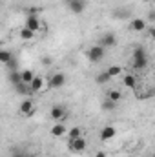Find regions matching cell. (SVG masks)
<instances>
[{
    "mask_svg": "<svg viewBox=\"0 0 155 157\" xmlns=\"http://www.w3.org/2000/svg\"><path fill=\"white\" fill-rule=\"evenodd\" d=\"M131 66L135 70H144L148 66V55H146L144 48L139 46V48L133 49V53H131Z\"/></svg>",
    "mask_w": 155,
    "mask_h": 157,
    "instance_id": "6da1fadb",
    "label": "cell"
},
{
    "mask_svg": "<svg viewBox=\"0 0 155 157\" xmlns=\"http://www.w3.org/2000/svg\"><path fill=\"white\" fill-rule=\"evenodd\" d=\"M104 55H106V48H102L100 44H95V46H91L89 49H88V60L89 62H100L102 59H104Z\"/></svg>",
    "mask_w": 155,
    "mask_h": 157,
    "instance_id": "7a4b0ae2",
    "label": "cell"
},
{
    "mask_svg": "<svg viewBox=\"0 0 155 157\" xmlns=\"http://www.w3.org/2000/svg\"><path fill=\"white\" fill-rule=\"evenodd\" d=\"M24 26L29 28V29H33L35 33H39V31H46V24H42V20H40L39 17H37V15H31V13L26 17Z\"/></svg>",
    "mask_w": 155,
    "mask_h": 157,
    "instance_id": "3957f363",
    "label": "cell"
},
{
    "mask_svg": "<svg viewBox=\"0 0 155 157\" xmlns=\"http://www.w3.org/2000/svg\"><path fill=\"white\" fill-rule=\"evenodd\" d=\"M130 29L135 31V33H142V31H148V20L142 18V17H135L130 20Z\"/></svg>",
    "mask_w": 155,
    "mask_h": 157,
    "instance_id": "277c9868",
    "label": "cell"
},
{
    "mask_svg": "<svg viewBox=\"0 0 155 157\" xmlns=\"http://www.w3.org/2000/svg\"><path fill=\"white\" fill-rule=\"evenodd\" d=\"M68 146H70V150L73 154H82L88 148V143H86L84 137H77V139H70V144Z\"/></svg>",
    "mask_w": 155,
    "mask_h": 157,
    "instance_id": "5b68a950",
    "label": "cell"
},
{
    "mask_svg": "<svg viewBox=\"0 0 155 157\" xmlns=\"http://www.w3.org/2000/svg\"><path fill=\"white\" fill-rule=\"evenodd\" d=\"M47 84H49V88L59 90V88H62V86L66 84V75L60 73V71H57V73H53L51 77L47 78Z\"/></svg>",
    "mask_w": 155,
    "mask_h": 157,
    "instance_id": "8992f818",
    "label": "cell"
},
{
    "mask_svg": "<svg viewBox=\"0 0 155 157\" xmlns=\"http://www.w3.org/2000/svg\"><path fill=\"white\" fill-rule=\"evenodd\" d=\"M49 117L53 119L55 122H62V121L66 119V108L60 106V104L51 106V110H49Z\"/></svg>",
    "mask_w": 155,
    "mask_h": 157,
    "instance_id": "52a82bcc",
    "label": "cell"
},
{
    "mask_svg": "<svg viewBox=\"0 0 155 157\" xmlns=\"http://www.w3.org/2000/svg\"><path fill=\"white\" fill-rule=\"evenodd\" d=\"M18 112H20L24 117L33 115V113H35V102H33L31 99H24V101L20 102V106H18Z\"/></svg>",
    "mask_w": 155,
    "mask_h": 157,
    "instance_id": "ba28073f",
    "label": "cell"
},
{
    "mask_svg": "<svg viewBox=\"0 0 155 157\" xmlns=\"http://www.w3.org/2000/svg\"><path fill=\"white\" fill-rule=\"evenodd\" d=\"M68 9L73 15H80L86 9V0H68Z\"/></svg>",
    "mask_w": 155,
    "mask_h": 157,
    "instance_id": "9c48e42d",
    "label": "cell"
},
{
    "mask_svg": "<svg viewBox=\"0 0 155 157\" xmlns=\"http://www.w3.org/2000/svg\"><path fill=\"white\" fill-rule=\"evenodd\" d=\"M49 133H51V137H64L68 133V128L64 126V122H55L49 128Z\"/></svg>",
    "mask_w": 155,
    "mask_h": 157,
    "instance_id": "30bf717a",
    "label": "cell"
},
{
    "mask_svg": "<svg viewBox=\"0 0 155 157\" xmlns=\"http://www.w3.org/2000/svg\"><path fill=\"white\" fill-rule=\"evenodd\" d=\"M102 48H113V46H117V35H113V33H104L102 37H100V42H99Z\"/></svg>",
    "mask_w": 155,
    "mask_h": 157,
    "instance_id": "8fae6325",
    "label": "cell"
},
{
    "mask_svg": "<svg viewBox=\"0 0 155 157\" xmlns=\"http://www.w3.org/2000/svg\"><path fill=\"white\" fill-rule=\"evenodd\" d=\"M117 135V128L115 126H104L102 130H100V141H112L113 137Z\"/></svg>",
    "mask_w": 155,
    "mask_h": 157,
    "instance_id": "7c38bea8",
    "label": "cell"
},
{
    "mask_svg": "<svg viewBox=\"0 0 155 157\" xmlns=\"http://www.w3.org/2000/svg\"><path fill=\"white\" fill-rule=\"evenodd\" d=\"M29 90H31V93H40L44 90V77L35 75V78L29 82Z\"/></svg>",
    "mask_w": 155,
    "mask_h": 157,
    "instance_id": "4fadbf2b",
    "label": "cell"
},
{
    "mask_svg": "<svg viewBox=\"0 0 155 157\" xmlns=\"http://www.w3.org/2000/svg\"><path fill=\"white\" fill-rule=\"evenodd\" d=\"M35 35H37V33H35L33 29L26 28V26H22V28L18 29V37H20L22 40H29V42H31V40L35 39Z\"/></svg>",
    "mask_w": 155,
    "mask_h": 157,
    "instance_id": "5bb4252c",
    "label": "cell"
},
{
    "mask_svg": "<svg viewBox=\"0 0 155 157\" xmlns=\"http://www.w3.org/2000/svg\"><path fill=\"white\" fill-rule=\"evenodd\" d=\"M122 84H124L126 88H131V90H133V88L137 86V78L133 77L131 73H128V75H124V77H122Z\"/></svg>",
    "mask_w": 155,
    "mask_h": 157,
    "instance_id": "9a60e30c",
    "label": "cell"
},
{
    "mask_svg": "<svg viewBox=\"0 0 155 157\" xmlns=\"http://www.w3.org/2000/svg\"><path fill=\"white\" fill-rule=\"evenodd\" d=\"M106 73H108V75H110L112 78H117L119 75H120V73H122V68H120L119 64H112V66L106 70Z\"/></svg>",
    "mask_w": 155,
    "mask_h": 157,
    "instance_id": "2e32d148",
    "label": "cell"
},
{
    "mask_svg": "<svg viewBox=\"0 0 155 157\" xmlns=\"http://www.w3.org/2000/svg\"><path fill=\"white\" fill-rule=\"evenodd\" d=\"M100 108H102L104 112H113V110L117 108V102H115V101H112V99H108V97H106V101H104V102L100 104Z\"/></svg>",
    "mask_w": 155,
    "mask_h": 157,
    "instance_id": "e0dca14e",
    "label": "cell"
},
{
    "mask_svg": "<svg viewBox=\"0 0 155 157\" xmlns=\"http://www.w3.org/2000/svg\"><path fill=\"white\" fill-rule=\"evenodd\" d=\"M11 60H13V55H11V51H7V49H2V51H0V62L7 66Z\"/></svg>",
    "mask_w": 155,
    "mask_h": 157,
    "instance_id": "ac0fdd59",
    "label": "cell"
},
{
    "mask_svg": "<svg viewBox=\"0 0 155 157\" xmlns=\"http://www.w3.org/2000/svg\"><path fill=\"white\" fill-rule=\"evenodd\" d=\"M33 78H35V73H33L31 70H24V71H22V82H24V84H29Z\"/></svg>",
    "mask_w": 155,
    "mask_h": 157,
    "instance_id": "d6986e66",
    "label": "cell"
},
{
    "mask_svg": "<svg viewBox=\"0 0 155 157\" xmlns=\"http://www.w3.org/2000/svg\"><path fill=\"white\" fill-rule=\"evenodd\" d=\"M9 80L15 84V86H18V84H22V71H13L11 75H9Z\"/></svg>",
    "mask_w": 155,
    "mask_h": 157,
    "instance_id": "ffe728a7",
    "label": "cell"
},
{
    "mask_svg": "<svg viewBox=\"0 0 155 157\" xmlns=\"http://www.w3.org/2000/svg\"><path fill=\"white\" fill-rule=\"evenodd\" d=\"M106 97H108V99H112V101H115V102H119V101L122 99V93H120L119 90H110V91L106 93Z\"/></svg>",
    "mask_w": 155,
    "mask_h": 157,
    "instance_id": "44dd1931",
    "label": "cell"
},
{
    "mask_svg": "<svg viewBox=\"0 0 155 157\" xmlns=\"http://www.w3.org/2000/svg\"><path fill=\"white\" fill-rule=\"evenodd\" d=\"M110 80H112V77H110L106 71H102V73H99V75L95 77V82H97V84H106V82H110Z\"/></svg>",
    "mask_w": 155,
    "mask_h": 157,
    "instance_id": "7402d4cb",
    "label": "cell"
},
{
    "mask_svg": "<svg viewBox=\"0 0 155 157\" xmlns=\"http://www.w3.org/2000/svg\"><path fill=\"white\" fill-rule=\"evenodd\" d=\"M68 135H70V139H77V137H82V130H80L78 126H73L71 130H68Z\"/></svg>",
    "mask_w": 155,
    "mask_h": 157,
    "instance_id": "603a6c76",
    "label": "cell"
},
{
    "mask_svg": "<svg viewBox=\"0 0 155 157\" xmlns=\"http://www.w3.org/2000/svg\"><path fill=\"white\" fill-rule=\"evenodd\" d=\"M51 62H53L51 57H42V64H44V66H51Z\"/></svg>",
    "mask_w": 155,
    "mask_h": 157,
    "instance_id": "cb8c5ba5",
    "label": "cell"
},
{
    "mask_svg": "<svg viewBox=\"0 0 155 157\" xmlns=\"http://www.w3.org/2000/svg\"><path fill=\"white\" fill-rule=\"evenodd\" d=\"M148 35H150V39H152V40H155V26L148 28Z\"/></svg>",
    "mask_w": 155,
    "mask_h": 157,
    "instance_id": "d4e9b609",
    "label": "cell"
},
{
    "mask_svg": "<svg viewBox=\"0 0 155 157\" xmlns=\"http://www.w3.org/2000/svg\"><path fill=\"white\" fill-rule=\"evenodd\" d=\"M11 157H31V155H28V154H24V152H15Z\"/></svg>",
    "mask_w": 155,
    "mask_h": 157,
    "instance_id": "484cf974",
    "label": "cell"
},
{
    "mask_svg": "<svg viewBox=\"0 0 155 157\" xmlns=\"http://www.w3.org/2000/svg\"><path fill=\"white\" fill-rule=\"evenodd\" d=\"M146 20H148V22H155V11H150V15H148Z\"/></svg>",
    "mask_w": 155,
    "mask_h": 157,
    "instance_id": "4316f807",
    "label": "cell"
},
{
    "mask_svg": "<svg viewBox=\"0 0 155 157\" xmlns=\"http://www.w3.org/2000/svg\"><path fill=\"white\" fill-rule=\"evenodd\" d=\"M95 157H108V155H106V152H97Z\"/></svg>",
    "mask_w": 155,
    "mask_h": 157,
    "instance_id": "83f0119b",
    "label": "cell"
},
{
    "mask_svg": "<svg viewBox=\"0 0 155 157\" xmlns=\"http://www.w3.org/2000/svg\"><path fill=\"white\" fill-rule=\"evenodd\" d=\"M152 157H155V154H153V155H152Z\"/></svg>",
    "mask_w": 155,
    "mask_h": 157,
    "instance_id": "f1b7e54d",
    "label": "cell"
}]
</instances>
